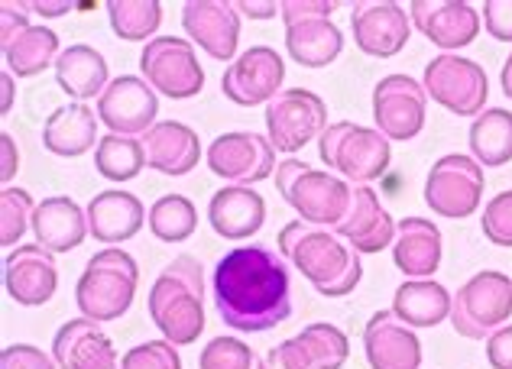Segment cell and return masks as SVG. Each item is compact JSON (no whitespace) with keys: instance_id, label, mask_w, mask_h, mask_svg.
<instances>
[{"instance_id":"cell-1","label":"cell","mask_w":512,"mask_h":369,"mask_svg":"<svg viewBox=\"0 0 512 369\" xmlns=\"http://www.w3.org/2000/svg\"><path fill=\"white\" fill-rule=\"evenodd\" d=\"M289 263L269 246H234L211 272V295L221 321L240 334H266L289 321L292 276Z\"/></svg>"},{"instance_id":"cell-2","label":"cell","mask_w":512,"mask_h":369,"mask_svg":"<svg viewBox=\"0 0 512 369\" xmlns=\"http://www.w3.org/2000/svg\"><path fill=\"white\" fill-rule=\"evenodd\" d=\"M276 250L325 298H344L363 279V259L354 246L341 240L334 230L305 224L302 217H295L279 230Z\"/></svg>"},{"instance_id":"cell-3","label":"cell","mask_w":512,"mask_h":369,"mask_svg":"<svg viewBox=\"0 0 512 369\" xmlns=\"http://www.w3.org/2000/svg\"><path fill=\"white\" fill-rule=\"evenodd\" d=\"M146 311H150L163 340L175 347L195 344L205 334V269L195 256H175L159 272L150 295H146Z\"/></svg>"},{"instance_id":"cell-4","label":"cell","mask_w":512,"mask_h":369,"mask_svg":"<svg viewBox=\"0 0 512 369\" xmlns=\"http://www.w3.org/2000/svg\"><path fill=\"white\" fill-rule=\"evenodd\" d=\"M140 285V266L124 246H104L98 250L75 285V305L82 318L91 321H120L130 311Z\"/></svg>"},{"instance_id":"cell-5","label":"cell","mask_w":512,"mask_h":369,"mask_svg":"<svg viewBox=\"0 0 512 369\" xmlns=\"http://www.w3.org/2000/svg\"><path fill=\"white\" fill-rule=\"evenodd\" d=\"M318 159L350 185H370L386 175L389 162H393V143L376 127L334 120L318 136Z\"/></svg>"},{"instance_id":"cell-6","label":"cell","mask_w":512,"mask_h":369,"mask_svg":"<svg viewBox=\"0 0 512 369\" xmlns=\"http://www.w3.org/2000/svg\"><path fill=\"white\" fill-rule=\"evenodd\" d=\"M334 0H282V23H286V52L302 68H328L341 59L344 33L334 23Z\"/></svg>"},{"instance_id":"cell-7","label":"cell","mask_w":512,"mask_h":369,"mask_svg":"<svg viewBox=\"0 0 512 369\" xmlns=\"http://www.w3.org/2000/svg\"><path fill=\"white\" fill-rule=\"evenodd\" d=\"M512 318V279L500 269H480L451 298V327L467 340H487Z\"/></svg>"},{"instance_id":"cell-8","label":"cell","mask_w":512,"mask_h":369,"mask_svg":"<svg viewBox=\"0 0 512 369\" xmlns=\"http://www.w3.org/2000/svg\"><path fill=\"white\" fill-rule=\"evenodd\" d=\"M425 94L444 111L457 117H477L487 111L490 101V78L483 72V65L457 56V52H441L428 65L422 75Z\"/></svg>"},{"instance_id":"cell-9","label":"cell","mask_w":512,"mask_h":369,"mask_svg":"<svg viewBox=\"0 0 512 369\" xmlns=\"http://www.w3.org/2000/svg\"><path fill=\"white\" fill-rule=\"evenodd\" d=\"M483 191H487V175H483L480 162L464 153H448L428 169L425 204L431 214L464 221V217L477 214Z\"/></svg>"},{"instance_id":"cell-10","label":"cell","mask_w":512,"mask_h":369,"mask_svg":"<svg viewBox=\"0 0 512 369\" xmlns=\"http://www.w3.org/2000/svg\"><path fill=\"white\" fill-rule=\"evenodd\" d=\"M140 72L156 94L172 101L198 98L205 88V68L185 36H156L140 52Z\"/></svg>"},{"instance_id":"cell-11","label":"cell","mask_w":512,"mask_h":369,"mask_svg":"<svg viewBox=\"0 0 512 369\" xmlns=\"http://www.w3.org/2000/svg\"><path fill=\"white\" fill-rule=\"evenodd\" d=\"M266 136L276 153L295 156L328 130V104L308 88H286L266 104Z\"/></svg>"},{"instance_id":"cell-12","label":"cell","mask_w":512,"mask_h":369,"mask_svg":"<svg viewBox=\"0 0 512 369\" xmlns=\"http://www.w3.org/2000/svg\"><path fill=\"white\" fill-rule=\"evenodd\" d=\"M208 169L224 179L227 185H256L276 175V149L266 133L253 130H231L214 136L205 149Z\"/></svg>"},{"instance_id":"cell-13","label":"cell","mask_w":512,"mask_h":369,"mask_svg":"<svg viewBox=\"0 0 512 369\" xmlns=\"http://www.w3.org/2000/svg\"><path fill=\"white\" fill-rule=\"evenodd\" d=\"M373 123L389 143H409L425 130L428 94L412 75H386L373 88Z\"/></svg>"},{"instance_id":"cell-14","label":"cell","mask_w":512,"mask_h":369,"mask_svg":"<svg viewBox=\"0 0 512 369\" xmlns=\"http://www.w3.org/2000/svg\"><path fill=\"white\" fill-rule=\"evenodd\" d=\"M286 81V59L273 46H250L224 68L221 94L237 107H266L276 101Z\"/></svg>"},{"instance_id":"cell-15","label":"cell","mask_w":512,"mask_h":369,"mask_svg":"<svg viewBox=\"0 0 512 369\" xmlns=\"http://www.w3.org/2000/svg\"><path fill=\"white\" fill-rule=\"evenodd\" d=\"M350 198H354V185L341 179L338 172L315 169V166L299 172V179L282 191V201H286L305 224H315L325 230L341 227V221L350 211Z\"/></svg>"},{"instance_id":"cell-16","label":"cell","mask_w":512,"mask_h":369,"mask_svg":"<svg viewBox=\"0 0 512 369\" xmlns=\"http://www.w3.org/2000/svg\"><path fill=\"white\" fill-rule=\"evenodd\" d=\"M94 111H98V120L111 133L143 140L159 123V94L143 75H120L104 88Z\"/></svg>"},{"instance_id":"cell-17","label":"cell","mask_w":512,"mask_h":369,"mask_svg":"<svg viewBox=\"0 0 512 369\" xmlns=\"http://www.w3.org/2000/svg\"><path fill=\"white\" fill-rule=\"evenodd\" d=\"M240 10L234 0H188L182 7V30L214 62H234L240 46Z\"/></svg>"},{"instance_id":"cell-18","label":"cell","mask_w":512,"mask_h":369,"mask_svg":"<svg viewBox=\"0 0 512 369\" xmlns=\"http://www.w3.org/2000/svg\"><path fill=\"white\" fill-rule=\"evenodd\" d=\"M412 17L409 7L396 0H376V4H357L350 10V33L354 46L363 56L373 59H393L412 39Z\"/></svg>"},{"instance_id":"cell-19","label":"cell","mask_w":512,"mask_h":369,"mask_svg":"<svg viewBox=\"0 0 512 369\" xmlns=\"http://www.w3.org/2000/svg\"><path fill=\"white\" fill-rule=\"evenodd\" d=\"M409 17L415 30L441 52L467 49L483 26L480 10L474 4H464V0H412Z\"/></svg>"},{"instance_id":"cell-20","label":"cell","mask_w":512,"mask_h":369,"mask_svg":"<svg viewBox=\"0 0 512 369\" xmlns=\"http://www.w3.org/2000/svg\"><path fill=\"white\" fill-rule=\"evenodd\" d=\"M4 289L23 308H39L52 302V295L59 289L56 253H49L39 243H20L4 259Z\"/></svg>"},{"instance_id":"cell-21","label":"cell","mask_w":512,"mask_h":369,"mask_svg":"<svg viewBox=\"0 0 512 369\" xmlns=\"http://www.w3.org/2000/svg\"><path fill=\"white\" fill-rule=\"evenodd\" d=\"M363 353L370 369H422V340L393 308L370 314L363 327Z\"/></svg>"},{"instance_id":"cell-22","label":"cell","mask_w":512,"mask_h":369,"mask_svg":"<svg viewBox=\"0 0 512 369\" xmlns=\"http://www.w3.org/2000/svg\"><path fill=\"white\" fill-rule=\"evenodd\" d=\"M396 227L399 224L393 221V214L380 204V195H376L370 185H354L350 211L334 234H338L341 240H347L360 256H373V253L393 250Z\"/></svg>"},{"instance_id":"cell-23","label":"cell","mask_w":512,"mask_h":369,"mask_svg":"<svg viewBox=\"0 0 512 369\" xmlns=\"http://www.w3.org/2000/svg\"><path fill=\"white\" fill-rule=\"evenodd\" d=\"M52 360L59 369H120L114 340L91 318L65 321L52 337Z\"/></svg>"},{"instance_id":"cell-24","label":"cell","mask_w":512,"mask_h":369,"mask_svg":"<svg viewBox=\"0 0 512 369\" xmlns=\"http://www.w3.org/2000/svg\"><path fill=\"white\" fill-rule=\"evenodd\" d=\"M208 224L221 240H250L266 224V201L253 185H224L208 201Z\"/></svg>"},{"instance_id":"cell-25","label":"cell","mask_w":512,"mask_h":369,"mask_svg":"<svg viewBox=\"0 0 512 369\" xmlns=\"http://www.w3.org/2000/svg\"><path fill=\"white\" fill-rule=\"evenodd\" d=\"M88 230L98 243L117 246L133 240L146 224V211L143 201L124 188H104L88 201Z\"/></svg>"},{"instance_id":"cell-26","label":"cell","mask_w":512,"mask_h":369,"mask_svg":"<svg viewBox=\"0 0 512 369\" xmlns=\"http://www.w3.org/2000/svg\"><path fill=\"white\" fill-rule=\"evenodd\" d=\"M143 149H146V169L169 175V179H182L205 156L198 133L182 120H159L143 136Z\"/></svg>"},{"instance_id":"cell-27","label":"cell","mask_w":512,"mask_h":369,"mask_svg":"<svg viewBox=\"0 0 512 369\" xmlns=\"http://www.w3.org/2000/svg\"><path fill=\"white\" fill-rule=\"evenodd\" d=\"M444 256L441 227L428 217H402L396 227L393 263L406 279H435Z\"/></svg>"},{"instance_id":"cell-28","label":"cell","mask_w":512,"mask_h":369,"mask_svg":"<svg viewBox=\"0 0 512 369\" xmlns=\"http://www.w3.org/2000/svg\"><path fill=\"white\" fill-rule=\"evenodd\" d=\"M88 230V211L69 195H52L36 204L33 214V237L49 253H72L85 243Z\"/></svg>"},{"instance_id":"cell-29","label":"cell","mask_w":512,"mask_h":369,"mask_svg":"<svg viewBox=\"0 0 512 369\" xmlns=\"http://www.w3.org/2000/svg\"><path fill=\"white\" fill-rule=\"evenodd\" d=\"M98 111H91L88 104L69 101L56 107L46 123H43V146L49 149L52 156L62 159H78L98 149L101 136H98Z\"/></svg>"},{"instance_id":"cell-30","label":"cell","mask_w":512,"mask_h":369,"mask_svg":"<svg viewBox=\"0 0 512 369\" xmlns=\"http://www.w3.org/2000/svg\"><path fill=\"white\" fill-rule=\"evenodd\" d=\"M52 72H56L59 91L69 94V98L78 104H88L91 98H101L104 88L114 81L111 68H107V59L88 43H75L69 49H62V56H59Z\"/></svg>"},{"instance_id":"cell-31","label":"cell","mask_w":512,"mask_h":369,"mask_svg":"<svg viewBox=\"0 0 512 369\" xmlns=\"http://www.w3.org/2000/svg\"><path fill=\"white\" fill-rule=\"evenodd\" d=\"M451 298L435 279H406L393 292V311L409 327H438L451 318Z\"/></svg>"},{"instance_id":"cell-32","label":"cell","mask_w":512,"mask_h":369,"mask_svg":"<svg viewBox=\"0 0 512 369\" xmlns=\"http://www.w3.org/2000/svg\"><path fill=\"white\" fill-rule=\"evenodd\" d=\"M4 52V68L13 78H36L43 75L46 68H56L62 46H59V33L49 30L43 23H33L30 30L20 33L17 39H10L7 46H0Z\"/></svg>"},{"instance_id":"cell-33","label":"cell","mask_w":512,"mask_h":369,"mask_svg":"<svg viewBox=\"0 0 512 369\" xmlns=\"http://www.w3.org/2000/svg\"><path fill=\"white\" fill-rule=\"evenodd\" d=\"M470 156L483 169H500L512 162V111L506 107H487L470 120Z\"/></svg>"},{"instance_id":"cell-34","label":"cell","mask_w":512,"mask_h":369,"mask_svg":"<svg viewBox=\"0 0 512 369\" xmlns=\"http://www.w3.org/2000/svg\"><path fill=\"white\" fill-rule=\"evenodd\" d=\"M94 169H98L101 179L114 185L133 182L146 169L143 140H137V136H117V133L101 136L98 149H94Z\"/></svg>"},{"instance_id":"cell-35","label":"cell","mask_w":512,"mask_h":369,"mask_svg":"<svg viewBox=\"0 0 512 369\" xmlns=\"http://www.w3.org/2000/svg\"><path fill=\"white\" fill-rule=\"evenodd\" d=\"M111 30L124 43H150L163 26V4L159 0H107L104 4Z\"/></svg>"},{"instance_id":"cell-36","label":"cell","mask_w":512,"mask_h":369,"mask_svg":"<svg viewBox=\"0 0 512 369\" xmlns=\"http://www.w3.org/2000/svg\"><path fill=\"white\" fill-rule=\"evenodd\" d=\"M146 227H150V234L163 243H185L198 230L195 201L179 195V191L156 198L150 204V214H146Z\"/></svg>"},{"instance_id":"cell-37","label":"cell","mask_w":512,"mask_h":369,"mask_svg":"<svg viewBox=\"0 0 512 369\" xmlns=\"http://www.w3.org/2000/svg\"><path fill=\"white\" fill-rule=\"evenodd\" d=\"M33 195L20 185L0 188V243L17 250L23 243L26 230H33V214H36Z\"/></svg>"},{"instance_id":"cell-38","label":"cell","mask_w":512,"mask_h":369,"mask_svg":"<svg viewBox=\"0 0 512 369\" xmlns=\"http://www.w3.org/2000/svg\"><path fill=\"white\" fill-rule=\"evenodd\" d=\"M299 337L305 340V347L312 350V357L318 363V369H341L350 357V340L341 331L338 324L331 321H315L299 331Z\"/></svg>"},{"instance_id":"cell-39","label":"cell","mask_w":512,"mask_h":369,"mask_svg":"<svg viewBox=\"0 0 512 369\" xmlns=\"http://www.w3.org/2000/svg\"><path fill=\"white\" fill-rule=\"evenodd\" d=\"M198 369H263L256 350L240 337H214L198 353Z\"/></svg>"},{"instance_id":"cell-40","label":"cell","mask_w":512,"mask_h":369,"mask_svg":"<svg viewBox=\"0 0 512 369\" xmlns=\"http://www.w3.org/2000/svg\"><path fill=\"white\" fill-rule=\"evenodd\" d=\"M120 369H182L179 347L169 344V340L156 337V340H143V344L130 347L124 357H120Z\"/></svg>"},{"instance_id":"cell-41","label":"cell","mask_w":512,"mask_h":369,"mask_svg":"<svg viewBox=\"0 0 512 369\" xmlns=\"http://www.w3.org/2000/svg\"><path fill=\"white\" fill-rule=\"evenodd\" d=\"M480 230L493 246H512V188L493 195L483 204Z\"/></svg>"},{"instance_id":"cell-42","label":"cell","mask_w":512,"mask_h":369,"mask_svg":"<svg viewBox=\"0 0 512 369\" xmlns=\"http://www.w3.org/2000/svg\"><path fill=\"white\" fill-rule=\"evenodd\" d=\"M263 369H318V363L312 357V350L305 347V340L295 334L266 353Z\"/></svg>"},{"instance_id":"cell-43","label":"cell","mask_w":512,"mask_h":369,"mask_svg":"<svg viewBox=\"0 0 512 369\" xmlns=\"http://www.w3.org/2000/svg\"><path fill=\"white\" fill-rule=\"evenodd\" d=\"M0 369H59L52 353L33 344H10L0 350Z\"/></svg>"},{"instance_id":"cell-44","label":"cell","mask_w":512,"mask_h":369,"mask_svg":"<svg viewBox=\"0 0 512 369\" xmlns=\"http://www.w3.org/2000/svg\"><path fill=\"white\" fill-rule=\"evenodd\" d=\"M480 17L496 43H512V0H487Z\"/></svg>"},{"instance_id":"cell-45","label":"cell","mask_w":512,"mask_h":369,"mask_svg":"<svg viewBox=\"0 0 512 369\" xmlns=\"http://www.w3.org/2000/svg\"><path fill=\"white\" fill-rule=\"evenodd\" d=\"M30 4H13V0H4L0 4V46H7L10 39H17L20 33L30 30Z\"/></svg>"},{"instance_id":"cell-46","label":"cell","mask_w":512,"mask_h":369,"mask_svg":"<svg viewBox=\"0 0 512 369\" xmlns=\"http://www.w3.org/2000/svg\"><path fill=\"white\" fill-rule=\"evenodd\" d=\"M487 363L493 369H512V324H503L500 331L487 337Z\"/></svg>"},{"instance_id":"cell-47","label":"cell","mask_w":512,"mask_h":369,"mask_svg":"<svg viewBox=\"0 0 512 369\" xmlns=\"http://www.w3.org/2000/svg\"><path fill=\"white\" fill-rule=\"evenodd\" d=\"M20 172V149H17V140L4 130L0 133V182L4 188H10V182L17 179Z\"/></svg>"},{"instance_id":"cell-48","label":"cell","mask_w":512,"mask_h":369,"mask_svg":"<svg viewBox=\"0 0 512 369\" xmlns=\"http://www.w3.org/2000/svg\"><path fill=\"white\" fill-rule=\"evenodd\" d=\"M240 17L250 20H276L282 13V0H237Z\"/></svg>"},{"instance_id":"cell-49","label":"cell","mask_w":512,"mask_h":369,"mask_svg":"<svg viewBox=\"0 0 512 369\" xmlns=\"http://www.w3.org/2000/svg\"><path fill=\"white\" fill-rule=\"evenodd\" d=\"M308 169V162L305 159H295V156H286L276 166V191L282 195V191H286L295 179H299V172H305Z\"/></svg>"},{"instance_id":"cell-50","label":"cell","mask_w":512,"mask_h":369,"mask_svg":"<svg viewBox=\"0 0 512 369\" xmlns=\"http://www.w3.org/2000/svg\"><path fill=\"white\" fill-rule=\"evenodd\" d=\"M30 10L39 13V17H46V20H56V17H65L69 10H75V4L72 0H33Z\"/></svg>"},{"instance_id":"cell-51","label":"cell","mask_w":512,"mask_h":369,"mask_svg":"<svg viewBox=\"0 0 512 369\" xmlns=\"http://www.w3.org/2000/svg\"><path fill=\"white\" fill-rule=\"evenodd\" d=\"M13 85H17V78L4 68V75H0V117H7L13 111V91H17Z\"/></svg>"},{"instance_id":"cell-52","label":"cell","mask_w":512,"mask_h":369,"mask_svg":"<svg viewBox=\"0 0 512 369\" xmlns=\"http://www.w3.org/2000/svg\"><path fill=\"white\" fill-rule=\"evenodd\" d=\"M500 85H503V94L512 101V52H509V59L503 62V72H500Z\"/></svg>"}]
</instances>
